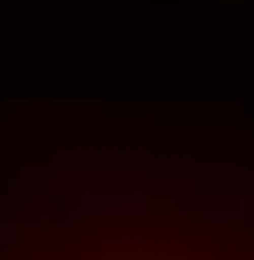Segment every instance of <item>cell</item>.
<instances>
[{
	"label": "cell",
	"instance_id": "6da1fadb",
	"mask_svg": "<svg viewBox=\"0 0 254 260\" xmlns=\"http://www.w3.org/2000/svg\"><path fill=\"white\" fill-rule=\"evenodd\" d=\"M18 260H254V231L207 225L183 213H148L136 225L112 219L95 231H65Z\"/></svg>",
	"mask_w": 254,
	"mask_h": 260
}]
</instances>
